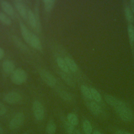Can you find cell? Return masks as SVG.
I'll use <instances>...</instances> for the list:
<instances>
[{
	"label": "cell",
	"instance_id": "cell-2",
	"mask_svg": "<svg viewBox=\"0 0 134 134\" xmlns=\"http://www.w3.org/2000/svg\"><path fill=\"white\" fill-rule=\"evenodd\" d=\"M115 109L119 117L124 121H130L132 119V111L126 105L116 107Z\"/></svg>",
	"mask_w": 134,
	"mask_h": 134
},
{
	"label": "cell",
	"instance_id": "cell-18",
	"mask_svg": "<svg viewBox=\"0 0 134 134\" xmlns=\"http://www.w3.org/2000/svg\"><path fill=\"white\" fill-rule=\"evenodd\" d=\"M27 19L30 25L32 28L36 29V20L35 18V16L34 13L30 9H28V14H27Z\"/></svg>",
	"mask_w": 134,
	"mask_h": 134
},
{
	"label": "cell",
	"instance_id": "cell-14",
	"mask_svg": "<svg viewBox=\"0 0 134 134\" xmlns=\"http://www.w3.org/2000/svg\"><path fill=\"white\" fill-rule=\"evenodd\" d=\"M64 59L70 70L74 72L77 71L78 66L75 62L74 61V60H73L71 58L68 56L65 57Z\"/></svg>",
	"mask_w": 134,
	"mask_h": 134
},
{
	"label": "cell",
	"instance_id": "cell-28",
	"mask_svg": "<svg viewBox=\"0 0 134 134\" xmlns=\"http://www.w3.org/2000/svg\"><path fill=\"white\" fill-rule=\"evenodd\" d=\"M127 31L129 41L132 43L134 41V27L132 24H130L128 25Z\"/></svg>",
	"mask_w": 134,
	"mask_h": 134
},
{
	"label": "cell",
	"instance_id": "cell-5",
	"mask_svg": "<svg viewBox=\"0 0 134 134\" xmlns=\"http://www.w3.org/2000/svg\"><path fill=\"white\" fill-rule=\"evenodd\" d=\"M32 110L34 116L37 120L41 121L43 119L44 116V108L39 101H34L32 104Z\"/></svg>",
	"mask_w": 134,
	"mask_h": 134
},
{
	"label": "cell",
	"instance_id": "cell-3",
	"mask_svg": "<svg viewBox=\"0 0 134 134\" xmlns=\"http://www.w3.org/2000/svg\"><path fill=\"white\" fill-rule=\"evenodd\" d=\"M38 72L40 77L48 86L53 87L56 85L57 80L50 72L41 68L38 70Z\"/></svg>",
	"mask_w": 134,
	"mask_h": 134
},
{
	"label": "cell",
	"instance_id": "cell-19",
	"mask_svg": "<svg viewBox=\"0 0 134 134\" xmlns=\"http://www.w3.org/2000/svg\"><path fill=\"white\" fill-rule=\"evenodd\" d=\"M88 108L91 112L95 115H98L101 111L100 107L96 102L92 101L88 103Z\"/></svg>",
	"mask_w": 134,
	"mask_h": 134
},
{
	"label": "cell",
	"instance_id": "cell-8",
	"mask_svg": "<svg viewBox=\"0 0 134 134\" xmlns=\"http://www.w3.org/2000/svg\"><path fill=\"white\" fill-rule=\"evenodd\" d=\"M106 102L111 106H114L115 108L118 106L126 105V103L121 100L118 99L117 98L110 95H105L104 96Z\"/></svg>",
	"mask_w": 134,
	"mask_h": 134
},
{
	"label": "cell",
	"instance_id": "cell-16",
	"mask_svg": "<svg viewBox=\"0 0 134 134\" xmlns=\"http://www.w3.org/2000/svg\"><path fill=\"white\" fill-rule=\"evenodd\" d=\"M57 63L62 71L66 73H69L70 72V70L64 59L60 57H58L57 58Z\"/></svg>",
	"mask_w": 134,
	"mask_h": 134
},
{
	"label": "cell",
	"instance_id": "cell-34",
	"mask_svg": "<svg viewBox=\"0 0 134 134\" xmlns=\"http://www.w3.org/2000/svg\"><path fill=\"white\" fill-rule=\"evenodd\" d=\"M93 134H102L98 130H95L94 132H93Z\"/></svg>",
	"mask_w": 134,
	"mask_h": 134
},
{
	"label": "cell",
	"instance_id": "cell-12",
	"mask_svg": "<svg viewBox=\"0 0 134 134\" xmlns=\"http://www.w3.org/2000/svg\"><path fill=\"white\" fill-rule=\"evenodd\" d=\"M30 46L38 50L42 49V44L39 38L34 34L32 33L29 42L28 43Z\"/></svg>",
	"mask_w": 134,
	"mask_h": 134
},
{
	"label": "cell",
	"instance_id": "cell-32",
	"mask_svg": "<svg viewBox=\"0 0 134 134\" xmlns=\"http://www.w3.org/2000/svg\"><path fill=\"white\" fill-rule=\"evenodd\" d=\"M130 8L132 13H134V0H131L130 1Z\"/></svg>",
	"mask_w": 134,
	"mask_h": 134
},
{
	"label": "cell",
	"instance_id": "cell-27",
	"mask_svg": "<svg viewBox=\"0 0 134 134\" xmlns=\"http://www.w3.org/2000/svg\"><path fill=\"white\" fill-rule=\"evenodd\" d=\"M90 91H91L92 99H94L95 100H96L97 102L101 101V100H102L101 96H100L99 93L98 92V91L96 89H95L94 87H91Z\"/></svg>",
	"mask_w": 134,
	"mask_h": 134
},
{
	"label": "cell",
	"instance_id": "cell-31",
	"mask_svg": "<svg viewBox=\"0 0 134 134\" xmlns=\"http://www.w3.org/2000/svg\"><path fill=\"white\" fill-rule=\"evenodd\" d=\"M116 134H133L130 132H129L128 131L122 130H117L116 132Z\"/></svg>",
	"mask_w": 134,
	"mask_h": 134
},
{
	"label": "cell",
	"instance_id": "cell-26",
	"mask_svg": "<svg viewBox=\"0 0 134 134\" xmlns=\"http://www.w3.org/2000/svg\"><path fill=\"white\" fill-rule=\"evenodd\" d=\"M0 21L3 24L9 26L12 24L11 19L5 14L0 11Z\"/></svg>",
	"mask_w": 134,
	"mask_h": 134
},
{
	"label": "cell",
	"instance_id": "cell-23",
	"mask_svg": "<svg viewBox=\"0 0 134 134\" xmlns=\"http://www.w3.org/2000/svg\"><path fill=\"white\" fill-rule=\"evenodd\" d=\"M81 91L83 95L87 99H92L90 88H89L87 86L85 85H81L80 87Z\"/></svg>",
	"mask_w": 134,
	"mask_h": 134
},
{
	"label": "cell",
	"instance_id": "cell-10",
	"mask_svg": "<svg viewBox=\"0 0 134 134\" xmlns=\"http://www.w3.org/2000/svg\"><path fill=\"white\" fill-rule=\"evenodd\" d=\"M19 27H20V32L23 38L24 39L25 41L26 42L29 43L32 32H31L28 29L27 27L21 21L19 22Z\"/></svg>",
	"mask_w": 134,
	"mask_h": 134
},
{
	"label": "cell",
	"instance_id": "cell-22",
	"mask_svg": "<svg viewBox=\"0 0 134 134\" xmlns=\"http://www.w3.org/2000/svg\"><path fill=\"white\" fill-rule=\"evenodd\" d=\"M43 5H44V8L45 10L49 13L51 12L54 5L55 4V1L54 0H43Z\"/></svg>",
	"mask_w": 134,
	"mask_h": 134
},
{
	"label": "cell",
	"instance_id": "cell-30",
	"mask_svg": "<svg viewBox=\"0 0 134 134\" xmlns=\"http://www.w3.org/2000/svg\"><path fill=\"white\" fill-rule=\"evenodd\" d=\"M6 108L5 105L0 102V116L4 115L6 112Z\"/></svg>",
	"mask_w": 134,
	"mask_h": 134
},
{
	"label": "cell",
	"instance_id": "cell-24",
	"mask_svg": "<svg viewBox=\"0 0 134 134\" xmlns=\"http://www.w3.org/2000/svg\"><path fill=\"white\" fill-rule=\"evenodd\" d=\"M56 131V126L55 123L51 120L48 122L46 127V131L48 134H54Z\"/></svg>",
	"mask_w": 134,
	"mask_h": 134
},
{
	"label": "cell",
	"instance_id": "cell-13",
	"mask_svg": "<svg viewBox=\"0 0 134 134\" xmlns=\"http://www.w3.org/2000/svg\"><path fill=\"white\" fill-rule=\"evenodd\" d=\"M0 5L2 9L5 13L9 16H13L14 15V10L12 6L6 1H1Z\"/></svg>",
	"mask_w": 134,
	"mask_h": 134
},
{
	"label": "cell",
	"instance_id": "cell-29",
	"mask_svg": "<svg viewBox=\"0 0 134 134\" xmlns=\"http://www.w3.org/2000/svg\"><path fill=\"white\" fill-rule=\"evenodd\" d=\"M58 93L60 97L65 100H70L72 99V95L68 92L64 90H59Z\"/></svg>",
	"mask_w": 134,
	"mask_h": 134
},
{
	"label": "cell",
	"instance_id": "cell-9",
	"mask_svg": "<svg viewBox=\"0 0 134 134\" xmlns=\"http://www.w3.org/2000/svg\"><path fill=\"white\" fill-rule=\"evenodd\" d=\"M2 69L5 73L7 74H12L15 70L14 63L10 60H6L2 63Z\"/></svg>",
	"mask_w": 134,
	"mask_h": 134
},
{
	"label": "cell",
	"instance_id": "cell-7",
	"mask_svg": "<svg viewBox=\"0 0 134 134\" xmlns=\"http://www.w3.org/2000/svg\"><path fill=\"white\" fill-rule=\"evenodd\" d=\"M13 3L19 15L24 19L27 18L28 10L23 2L21 1L15 0L13 1Z\"/></svg>",
	"mask_w": 134,
	"mask_h": 134
},
{
	"label": "cell",
	"instance_id": "cell-4",
	"mask_svg": "<svg viewBox=\"0 0 134 134\" xmlns=\"http://www.w3.org/2000/svg\"><path fill=\"white\" fill-rule=\"evenodd\" d=\"M25 120V115L22 112L17 113L10 120L9 128L11 130H15L20 127Z\"/></svg>",
	"mask_w": 134,
	"mask_h": 134
},
{
	"label": "cell",
	"instance_id": "cell-33",
	"mask_svg": "<svg viewBox=\"0 0 134 134\" xmlns=\"http://www.w3.org/2000/svg\"><path fill=\"white\" fill-rule=\"evenodd\" d=\"M4 55V50L3 49L0 48V60L2 59Z\"/></svg>",
	"mask_w": 134,
	"mask_h": 134
},
{
	"label": "cell",
	"instance_id": "cell-25",
	"mask_svg": "<svg viewBox=\"0 0 134 134\" xmlns=\"http://www.w3.org/2000/svg\"><path fill=\"white\" fill-rule=\"evenodd\" d=\"M83 128L85 134H91L92 127L90 122L88 120H85L83 122Z\"/></svg>",
	"mask_w": 134,
	"mask_h": 134
},
{
	"label": "cell",
	"instance_id": "cell-11",
	"mask_svg": "<svg viewBox=\"0 0 134 134\" xmlns=\"http://www.w3.org/2000/svg\"><path fill=\"white\" fill-rule=\"evenodd\" d=\"M39 1H36L35 3V12L34 14L35 16L36 20V30L38 32H40L41 31V24L40 19V15H39Z\"/></svg>",
	"mask_w": 134,
	"mask_h": 134
},
{
	"label": "cell",
	"instance_id": "cell-6",
	"mask_svg": "<svg viewBox=\"0 0 134 134\" xmlns=\"http://www.w3.org/2000/svg\"><path fill=\"white\" fill-rule=\"evenodd\" d=\"M3 99L8 104H14L20 101L21 96L19 93L16 92H10L4 95Z\"/></svg>",
	"mask_w": 134,
	"mask_h": 134
},
{
	"label": "cell",
	"instance_id": "cell-17",
	"mask_svg": "<svg viewBox=\"0 0 134 134\" xmlns=\"http://www.w3.org/2000/svg\"><path fill=\"white\" fill-rule=\"evenodd\" d=\"M60 75L63 80L66 83V84L70 85V86H74L75 83L73 79L70 76H69L68 73L61 71L60 73Z\"/></svg>",
	"mask_w": 134,
	"mask_h": 134
},
{
	"label": "cell",
	"instance_id": "cell-36",
	"mask_svg": "<svg viewBox=\"0 0 134 134\" xmlns=\"http://www.w3.org/2000/svg\"><path fill=\"white\" fill-rule=\"evenodd\" d=\"M23 134H27V133H23Z\"/></svg>",
	"mask_w": 134,
	"mask_h": 134
},
{
	"label": "cell",
	"instance_id": "cell-35",
	"mask_svg": "<svg viewBox=\"0 0 134 134\" xmlns=\"http://www.w3.org/2000/svg\"><path fill=\"white\" fill-rule=\"evenodd\" d=\"M3 129L0 126V134H3Z\"/></svg>",
	"mask_w": 134,
	"mask_h": 134
},
{
	"label": "cell",
	"instance_id": "cell-15",
	"mask_svg": "<svg viewBox=\"0 0 134 134\" xmlns=\"http://www.w3.org/2000/svg\"><path fill=\"white\" fill-rule=\"evenodd\" d=\"M12 40L14 44L16 46L17 48L24 51H27L28 50V48L22 42V41L16 36H12Z\"/></svg>",
	"mask_w": 134,
	"mask_h": 134
},
{
	"label": "cell",
	"instance_id": "cell-21",
	"mask_svg": "<svg viewBox=\"0 0 134 134\" xmlns=\"http://www.w3.org/2000/svg\"><path fill=\"white\" fill-rule=\"evenodd\" d=\"M124 12L125 17L128 21L129 22H132L133 20V13L128 5H126L124 7Z\"/></svg>",
	"mask_w": 134,
	"mask_h": 134
},
{
	"label": "cell",
	"instance_id": "cell-1",
	"mask_svg": "<svg viewBox=\"0 0 134 134\" xmlns=\"http://www.w3.org/2000/svg\"><path fill=\"white\" fill-rule=\"evenodd\" d=\"M11 81L16 85H20L24 83L27 79L26 71L21 68H17L11 74Z\"/></svg>",
	"mask_w": 134,
	"mask_h": 134
},
{
	"label": "cell",
	"instance_id": "cell-20",
	"mask_svg": "<svg viewBox=\"0 0 134 134\" xmlns=\"http://www.w3.org/2000/svg\"><path fill=\"white\" fill-rule=\"evenodd\" d=\"M68 122L74 126L78 124L79 119L77 116L74 113H69L67 116Z\"/></svg>",
	"mask_w": 134,
	"mask_h": 134
}]
</instances>
